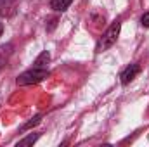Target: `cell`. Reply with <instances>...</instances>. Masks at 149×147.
<instances>
[{
  "instance_id": "obj_4",
  "label": "cell",
  "mask_w": 149,
  "mask_h": 147,
  "mask_svg": "<svg viewBox=\"0 0 149 147\" xmlns=\"http://www.w3.org/2000/svg\"><path fill=\"white\" fill-rule=\"evenodd\" d=\"M16 9L14 0H0V16H10Z\"/></svg>"
},
{
  "instance_id": "obj_8",
  "label": "cell",
  "mask_w": 149,
  "mask_h": 147,
  "mask_svg": "<svg viewBox=\"0 0 149 147\" xmlns=\"http://www.w3.org/2000/svg\"><path fill=\"white\" fill-rule=\"evenodd\" d=\"M37 140H38V133H35V135H30V137H26V139L19 140V144H17V146H30V144H35Z\"/></svg>"
},
{
  "instance_id": "obj_10",
  "label": "cell",
  "mask_w": 149,
  "mask_h": 147,
  "mask_svg": "<svg viewBox=\"0 0 149 147\" xmlns=\"http://www.w3.org/2000/svg\"><path fill=\"white\" fill-rule=\"evenodd\" d=\"M2 33H3V24L0 23V37H2Z\"/></svg>"
},
{
  "instance_id": "obj_3",
  "label": "cell",
  "mask_w": 149,
  "mask_h": 147,
  "mask_svg": "<svg viewBox=\"0 0 149 147\" xmlns=\"http://www.w3.org/2000/svg\"><path fill=\"white\" fill-rule=\"evenodd\" d=\"M139 73H141V66H139V64H130L128 68H125V71L120 76V78H121V83H123V85H128Z\"/></svg>"
},
{
  "instance_id": "obj_5",
  "label": "cell",
  "mask_w": 149,
  "mask_h": 147,
  "mask_svg": "<svg viewBox=\"0 0 149 147\" xmlns=\"http://www.w3.org/2000/svg\"><path fill=\"white\" fill-rule=\"evenodd\" d=\"M71 2H73V0H52L50 5H52L54 10H57V12H64V10L71 5Z\"/></svg>"
},
{
  "instance_id": "obj_2",
  "label": "cell",
  "mask_w": 149,
  "mask_h": 147,
  "mask_svg": "<svg viewBox=\"0 0 149 147\" xmlns=\"http://www.w3.org/2000/svg\"><path fill=\"white\" fill-rule=\"evenodd\" d=\"M47 68H33L30 71H24L23 74L17 76V85H31V83H40L45 78H49Z\"/></svg>"
},
{
  "instance_id": "obj_1",
  "label": "cell",
  "mask_w": 149,
  "mask_h": 147,
  "mask_svg": "<svg viewBox=\"0 0 149 147\" xmlns=\"http://www.w3.org/2000/svg\"><path fill=\"white\" fill-rule=\"evenodd\" d=\"M120 30H121V21L118 19V21H114V23H113L111 26L106 30V33L101 37L99 43H97V50H99V52H102V50L109 49L113 43L118 40V37H120Z\"/></svg>"
},
{
  "instance_id": "obj_7",
  "label": "cell",
  "mask_w": 149,
  "mask_h": 147,
  "mask_svg": "<svg viewBox=\"0 0 149 147\" xmlns=\"http://www.w3.org/2000/svg\"><path fill=\"white\" fill-rule=\"evenodd\" d=\"M40 119H42V116H40V114H37V116H35V118H31L26 125H23V126H21V132H24V130H28V128H31V126L38 125V123H40Z\"/></svg>"
},
{
  "instance_id": "obj_6",
  "label": "cell",
  "mask_w": 149,
  "mask_h": 147,
  "mask_svg": "<svg viewBox=\"0 0 149 147\" xmlns=\"http://www.w3.org/2000/svg\"><path fill=\"white\" fill-rule=\"evenodd\" d=\"M49 61H50V54H49V52H42L37 59H35L33 68H45V66L49 64Z\"/></svg>"
},
{
  "instance_id": "obj_9",
  "label": "cell",
  "mask_w": 149,
  "mask_h": 147,
  "mask_svg": "<svg viewBox=\"0 0 149 147\" xmlns=\"http://www.w3.org/2000/svg\"><path fill=\"white\" fill-rule=\"evenodd\" d=\"M141 23H142V26H146V28H149V12H146L142 17H141Z\"/></svg>"
}]
</instances>
